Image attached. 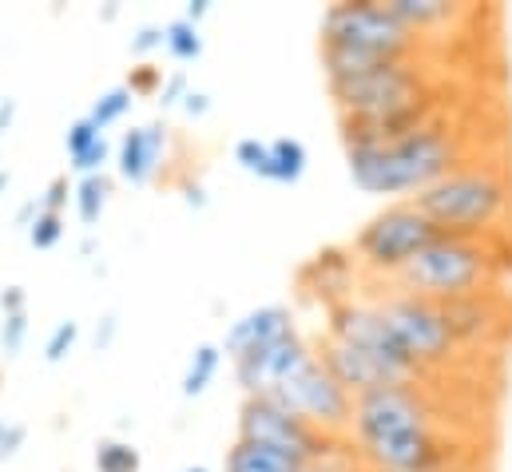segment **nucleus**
Segmentation results:
<instances>
[{"mask_svg": "<svg viewBox=\"0 0 512 472\" xmlns=\"http://www.w3.org/2000/svg\"><path fill=\"white\" fill-rule=\"evenodd\" d=\"M457 167H465L461 131H453L441 116L389 143H346V171L354 187L378 199H413Z\"/></svg>", "mask_w": 512, "mask_h": 472, "instance_id": "obj_1", "label": "nucleus"}, {"mask_svg": "<svg viewBox=\"0 0 512 472\" xmlns=\"http://www.w3.org/2000/svg\"><path fill=\"white\" fill-rule=\"evenodd\" d=\"M413 203L441 235L493 238L512 215V179L497 163H465Z\"/></svg>", "mask_w": 512, "mask_h": 472, "instance_id": "obj_2", "label": "nucleus"}, {"mask_svg": "<svg viewBox=\"0 0 512 472\" xmlns=\"http://www.w3.org/2000/svg\"><path fill=\"white\" fill-rule=\"evenodd\" d=\"M501 246H505L501 235H441L433 246H425L409 266H401L389 282H397V290H405V294H421V298H433V302L485 294L509 270V258H505Z\"/></svg>", "mask_w": 512, "mask_h": 472, "instance_id": "obj_3", "label": "nucleus"}, {"mask_svg": "<svg viewBox=\"0 0 512 472\" xmlns=\"http://www.w3.org/2000/svg\"><path fill=\"white\" fill-rule=\"evenodd\" d=\"M326 92L338 108V119H382L433 100L437 84H433L429 68L417 56H409V60L378 64L350 80H334V84H326Z\"/></svg>", "mask_w": 512, "mask_h": 472, "instance_id": "obj_4", "label": "nucleus"}, {"mask_svg": "<svg viewBox=\"0 0 512 472\" xmlns=\"http://www.w3.org/2000/svg\"><path fill=\"white\" fill-rule=\"evenodd\" d=\"M318 36L326 48L362 52L374 60H409L421 52V36L409 32L385 0H338L322 12Z\"/></svg>", "mask_w": 512, "mask_h": 472, "instance_id": "obj_5", "label": "nucleus"}, {"mask_svg": "<svg viewBox=\"0 0 512 472\" xmlns=\"http://www.w3.org/2000/svg\"><path fill=\"white\" fill-rule=\"evenodd\" d=\"M441 238V231L417 211L413 199L389 203L385 211H378L358 235H354V254L362 266H370L374 274L393 278L401 266H409L425 246H433Z\"/></svg>", "mask_w": 512, "mask_h": 472, "instance_id": "obj_6", "label": "nucleus"}, {"mask_svg": "<svg viewBox=\"0 0 512 472\" xmlns=\"http://www.w3.org/2000/svg\"><path fill=\"white\" fill-rule=\"evenodd\" d=\"M350 425H354V437H358L362 453L437 429L433 425V405H429L421 385H389V389H374V393L354 397V421Z\"/></svg>", "mask_w": 512, "mask_h": 472, "instance_id": "obj_7", "label": "nucleus"}, {"mask_svg": "<svg viewBox=\"0 0 512 472\" xmlns=\"http://www.w3.org/2000/svg\"><path fill=\"white\" fill-rule=\"evenodd\" d=\"M374 306L382 310L385 326L393 330L397 346L413 357L421 369L445 365L449 357L457 354V338L449 330V318H445L441 302L421 298V294H405V290H389Z\"/></svg>", "mask_w": 512, "mask_h": 472, "instance_id": "obj_8", "label": "nucleus"}, {"mask_svg": "<svg viewBox=\"0 0 512 472\" xmlns=\"http://www.w3.org/2000/svg\"><path fill=\"white\" fill-rule=\"evenodd\" d=\"M239 437L258 441V445H274L282 453H294L306 465H326V457L334 453V437L330 433H322L318 425H310L298 413L282 409L274 397H243V405H239Z\"/></svg>", "mask_w": 512, "mask_h": 472, "instance_id": "obj_9", "label": "nucleus"}, {"mask_svg": "<svg viewBox=\"0 0 512 472\" xmlns=\"http://www.w3.org/2000/svg\"><path fill=\"white\" fill-rule=\"evenodd\" d=\"M262 397H274L282 409L298 413L302 421L318 425L322 433H334V429H342V425L354 421V397H350V393L342 389V381L318 361V354L310 357L282 389L262 393Z\"/></svg>", "mask_w": 512, "mask_h": 472, "instance_id": "obj_10", "label": "nucleus"}, {"mask_svg": "<svg viewBox=\"0 0 512 472\" xmlns=\"http://www.w3.org/2000/svg\"><path fill=\"white\" fill-rule=\"evenodd\" d=\"M330 338H338V342H346V346H354V350H362V354L378 357L382 365H389L401 381H409V385H417L429 369H421L413 357L405 354L401 346H397V338H393V330L385 326L382 310L374 306V302H338V306H330V330H326Z\"/></svg>", "mask_w": 512, "mask_h": 472, "instance_id": "obj_11", "label": "nucleus"}, {"mask_svg": "<svg viewBox=\"0 0 512 472\" xmlns=\"http://www.w3.org/2000/svg\"><path fill=\"white\" fill-rule=\"evenodd\" d=\"M310 357H314V350L302 342L298 330H290V334H282V338H274L266 346H255L247 354L231 357V365H235V381L243 385V393L262 397V393L282 389Z\"/></svg>", "mask_w": 512, "mask_h": 472, "instance_id": "obj_12", "label": "nucleus"}, {"mask_svg": "<svg viewBox=\"0 0 512 472\" xmlns=\"http://www.w3.org/2000/svg\"><path fill=\"white\" fill-rule=\"evenodd\" d=\"M318 361L342 381V389L350 393V397H362V393H374V389H389V385H409V381H401L389 365H382L378 357L362 354V350H354V346H346V342H338V338H322L318 342Z\"/></svg>", "mask_w": 512, "mask_h": 472, "instance_id": "obj_13", "label": "nucleus"}, {"mask_svg": "<svg viewBox=\"0 0 512 472\" xmlns=\"http://www.w3.org/2000/svg\"><path fill=\"white\" fill-rule=\"evenodd\" d=\"M167 123L163 119H151V123H139L124 131L120 147H116V175L131 183V187H143L155 179L159 163H163V151H167Z\"/></svg>", "mask_w": 512, "mask_h": 472, "instance_id": "obj_14", "label": "nucleus"}, {"mask_svg": "<svg viewBox=\"0 0 512 472\" xmlns=\"http://www.w3.org/2000/svg\"><path fill=\"white\" fill-rule=\"evenodd\" d=\"M441 310L449 318V330H453L457 346H477V342H489L493 334L505 330V306L493 290L449 298V302H441Z\"/></svg>", "mask_w": 512, "mask_h": 472, "instance_id": "obj_15", "label": "nucleus"}, {"mask_svg": "<svg viewBox=\"0 0 512 472\" xmlns=\"http://www.w3.org/2000/svg\"><path fill=\"white\" fill-rule=\"evenodd\" d=\"M290 330H298V326H294V314H290L286 306L270 302V306H258L251 314H243L239 322H231L219 346H223L227 357H239V354H247V350H255V346H266V342L290 334Z\"/></svg>", "mask_w": 512, "mask_h": 472, "instance_id": "obj_16", "label": "nucleus"}, {"mask_svg": "<svg viewBox=\"0 0 512 472\" xmlns=\"http://www.w3.org/2000/svg\"><path fill=\"white\" fill-rule=\"evenodd\" d=\"M310 465L294 453H282L274 445H258V441H235L227 449V469L223 472H306Z\"/></svg>", "mask_w": 512, "mask_h": 472, "instance_id": "obj_17", "label": "nucleus"}, {"mask_svg": "<svg viewBox=\"0 0 512 472\" xmlns=\"http://www.w3.org/2000/svg\"><path fill=\"white\" fill-rule=\"evenodd\" d=\"M389 4V12L409 28V32H433V28H445V24H453L457 16H465V8L461 4H453V0H385Z\"/></svg>", "mask_w": 512, "mask_h": 472, "instance_id": "obj_18", "label": "nucleus"}, {"mask_svg": "<svg viewBox=\"0 0 512 472\" xmlns=\"http://www.w3.org/2000/svg\"><path fill=\"white\" fill-rule=\"evenodd\" d=\"M350 270H354V262L342 258L338 250H322V254L306 266V274H318L314 294H330L334 306H338V302H350Z\"/></svg>", "mask_w": 512, "mask_h": 472, "instance_id": "obj_19", "label": "nucleus"}, {"mask_svg": "<svg viewBox=\"0 0 512 472\" xmlns=\"http://www.w3.org/2000/svg\"><path fill=\"white\" fill-rule=\"evenodd\" d=\"M108 199H112V175H108V171L76 179L72 207H76V215H80V223H84V227H96V223H100V215H104Z\"/></svg>", "mask_w": 512, "mask_h": 472, "instance_id": "obj_20", "label": "nucleus"}, {"mask_svg": "<svg viewBox=\"0 0 512 472\" xmlns=\"http://www.w3.org/2000/svg\"><path fill=\"white\" fill-rule=\"evenodd\" d=\"M270 159H274L270 183H282V187L298 183V179L306 175V163H310V155H306V143H302V139H290V135H278V139H270Z\"/></svg>", "mask_w": 512, "mask_h": 472, "instance_id": "obj_21", "label": "nucleus"}, {"mask_svg": "<svg viewBox=\"0 0 512 472\" xmlns=\"http://www.w3.org/2000/svg\"><path fill=\"white\" fill-rule=\"evenodd\" d=\"M203 48H207V40H203V32H199L191 20L175 16V20H167V24H163V52H167L171 60L191 64V60H199V56H203Z\"/></svg>", "mask_w": 512, "mask_h": 472, "instance_id": "obj_22", "label": "nucleus"}, {"mask_svg": "<svg viewBox=\"0 0 512 472\" xmlns=\"http://www.w3.org/2000/svg\"><path fill=\"white\" fill-rule=\"evenodd\" d=\"M219 365H223V346H215V342L195 346V354L187 361V373H183V397H199L215 381Z\"/></svg>", "mask_w": 512, "mask_h": 472, "instance_id": "obj_23", "label": "nucleus"}, {"mask_svg": "<svg viewBox=\"0 0 512 472\" xmlns=\"http://www.w3.org/2000/svg\"><path fill=\"white\" fill-rule=\"evenodd\" d=\"M131 104H135V96H131L124 84H116V88H108V92L96 96V104L88 108V119L96 123V131H108V127H116L120 119L128 116Z\"/></svg>", "mask_w": 512, "mask_h": 472, "instance_id": "obj_24", "label": "nucleus"}, {"mask_svg": "<svg viewBox=\"0 0 512 472\" xmlns=\"http://www.w3.org/2000/svg\"><path fill=\"white\" fill-rule=\"evenodd\" d=\"M235 163H239L247 175H255V179H266V183H270V171H274L270 139H255V135L239 139V143H235Z\"/></svg>", "mask_w": 512, "mask_h": 472, "instance_id": "obj_25", "label": "nucleus"}, {"mask_svg": "<svg viewBox=\"0 0 512 472\" xmlns=\"http://www.w3.org/2000/svg\"><path fill=\"white\" fill-rule=\"evenodd\" d=\"M143 457L128 441H100L96 445V472H139Z\"/></svg>", "mask_w": 512, "mask_h": 472, "instance_id": "obj_26", "label": "nucleus"}, {"mask_svg": "<svg viewBox=\"0 0 512 472\" xmlns=\"http://www.w3.org/2000/svg\"><path fill=\"white\" fill-rule=\"evenodd\" d=\"M163 68H155L151 60H139L135 68L128 72V80H124V88H128L135 100H151V96H159L163 92Z\"/></svg>", "mask_w": 512, "mask_h": 472, "instance_id": "obj_27", "label": "nucleus"}, {"mask_svg": "<svg viewBox=\"0 0 512 472\" xmlns=\"http://www.w3.org/2000/svg\"><path fill=\"white\" fill-rule=\"evenodd\" d=\"M76 342H80V322H76V318L56 322V330H52L48 342H44V361H48V365H60L64 357L72 354Z\"/></svg>", "mask_w": 512, "mask_h": 472, "instance_id": "obj_28", "label": "nucleus"}, {"mask_svg": "<svg viewBox=\"0 0 512 472\" xmlns=\"http://www.w3.org/2000/svg\"><path fill=\"white\" fill-rule=\"evenodd\" d=\"M60 238H64V215H52V211L40 207L36 223L28 227V242H32L36 250H52Z\"/></svg>", "mask_w": 512, "mask_h": 472, "instance_id": "obj_29", "label": "nucleus"}, {"mask_svg": "<svg viewBox=\"0 0 512 472\" xmlns=\"http://www.w3.org/2000/svg\"><path fill=\"white\" fill-rule=\"evenodd\" d=\"M96 139H104V131H96V123L88 116L72 119L68 123V131H64V151H68V159H76V155H84Z\"/></svg>", "mask_w": 512, "mask_h": 472, "instance_id": "obj_30", "label": "nucleus"}, {"mask_svg": "<svg viewBox=\"0 0 512 472\" xmlns=\"http://www.w3.org/2000/svg\"><path fill=\"white\" fill-rule=\"evenodd\" d=\"M24 338H28V310L24 314H4V322H0V354L16 357Z\"/></svg>", "mask_w": 512, "mask_h": 472, "instance_id": "obj_31", "label": "nucleus"}, {"mask_svg": "<svg viewBox=\"0 0 512 472\" xmlns=\"http://www.w3.org/2000/svg\"><path fill=\"white\" fill-rule=\"evenodd\" d=\"M108 159H112V143H108V135H104V139H96V143H92L84 155H76L68 167H72V171L84 179V175H100V171L108 167Z\"/></svg>", "mask_w": 512, "mask_h": 472, "instance_id": "obj_32", "label": "nucleus"}, {"mask_svg": "<svg viewBox=\"0 0 512 472\" xmlns=\"http://www.w3.org/2000/svg\"><path fill=\"white\" fill-rule=\"evenodd\" d=\"M187 96H191V80H187V72H171V76L163 80V92H159L155 100H159L163 112H171V108H183Z\"/></svg>", "mask_w": 512, "mask_h": 472, "instance_id": "obj_33", "label": "nucleus"}, {"mask_svg": "<svg viewBox=\"0 0 512 472\" xmlns=\"http://www.w3.org/2000/svg\"><path fill=\"white\" fill-rule=\"evenodd\" d=\"M72 191H76V183H72L68 175H56V179L44 187V195H40V207H44V211H52V215H64V207H68Z\"/></svg>", "mask_w": 512, "mask_h": 472, "instance_id": "obj_34", "label": "nucleus"}, {"mask_svg": "<svg viewBox=\"0 0 512 472\" xmlns=\"http://www.w3.org/2000/svg\"><path fill=\"white\" fill-rule=\"evenodd\" d=\"M28 441V425L24 421H0V461H12Z\"/></svg>", "mask_w": 512, "mask_h": 472, "instance_id": "obj_35", "label": "nucleus"}, {"mask_svg": "<svg viewBox=\"0 0 512 472\" xmlns=\"http://www.w3.org/2000/svg\"><path fill=\"white\" fill-rule=\"evenodd\" d=\"M131 56H147L155 48H163V24H139L135 36L128 40Z\"/></svg>", "mask_w": 512, "mask_h": 472, "instance_id": "obj_36", "label": "nucleus"}, {"mask_svg": "<svg viewBox=\"0 0 512 472\" xmlns=\"http://www.w3.org/2000/svg\"><path fill=\"white\" fill-rule=\"evenodd\" d=\"M28 310V290L24 286H4L0 290V314H24Z\"/></svg>", "mask_w": 512, "mask_h": 472, "instance_id": "obj_37", "label": "nucleus"}, {"mask_svg": "<svg viewBox=\"0 0 512 472\" xmlns=\"http://www.w3.org/2000/svg\"><path fill=\"white\" fill-rule=\"evenodd\" d=\"M116 334H120V318L116 314H104L100 326H96V354H104L116 342Z\"/></svg>", "mask_w": 512, "mask_h": 472, "instance_id": "obj_38", "label": "nucleus"}, {"mask_svg": "<svg viewBox=\"0 0 512 472\" xmlns=\"http://www.w3.org/2000/svg\"><path fill=\"white\" fill-rule=\"evenodd\" d=\"M179 191H183L187 207H199V211L207 207V187H203L199 179H191V175H187V179H179Z\"/></svg>", "mask_w": 512, "mask_h": 472, "instance_id": "obj_39", "label": "nucleus"}, {"mask_svg": "<svg viewBox=\"0 0 512 472\" xmlns=\"http://www.w3.org/2000/svg\"><path fill=\"white\" fill-rule=\"evenodd\" d=\"M183 112H187L191 119L207 116V112H211V92H203V88H191V96L183 100Z\"/></svg>", "mask_w": 512, "mask_h": 472, "instance_id": "obj_40", "label": "nucleus"}, {"mask_svg": "<svg viewBox=\"0 0 512 472\" xmlns=\"http://www.w3.org/2000/svg\"><path fill=\"white\" fill-rule=\"evenodd\" d=\"M36 215H40V195H36V199H28V203H20V211H16V227L28 235V227L36 223Z\"/></svg>", "mask_w": 512, "mask_h": 472, "instance_id": "obj_41", "label": "nucleus"}, {"mask_svg": "<svg viewBox=\"0 0 512 472\" xmlns=\"http://www.w3.org/2000/svg\"><path fill=\"white\" fill-rule=\"evenodd\" d=\"M207 16H211V0H187L183 20H191V24L199 28V20H207Z\"/></svg>", "mask_w": 512, "mask_h": 472, "instance_id": "obj_42", "label": "nucleus"}, {"mask_svg": "<svg viewBox=\"0 0 512 472\" xmlns=\"http://www.w3.org/2000/svg\"><path fill=\"white\" fill-rule=\"evenodd\" d=\"M12 119H16V100H12V96H4V100H0V135L12 127Z\"/></svg>", "mask_w": 512, "mask_h": 472, "instance_id": "obj_43", "label": "nucleus"}, {"mask_svg": "<svg viewBox=\"0 0 512 472\" xmlns=\"http://www.w3.org/2000/svg\"><path fill=\"white\" fill-rule=\"evenodd\" d=\"M306 472H338V469H330V465H310Z\"/></svg>", "mask_w": 512, "mask_h": 472, "instance_id": "obj_44", "label": "nucleus"}, {"mask_svg": "<svg viewBox=\"0 0 512 472\" xmlns=\"http://www.w3.org/2000/svg\"><path fill=\"white\" fill-rule=\"evenodd\" d=\"M183 472H211L207 465H191V469H183Z\"/></svg>", "mask_w": 512, "mask_h": 472, "instance_id": "obj_45", "label": "nucleus"}, {"mask_svg": "<svg viewBox=\"0 0 512 472\" xmlns=\"http://www.w3.org/2000/svg\"><path fill=\"white\" fill-rule=\"evenodd\" d=\"M4 187H8V171H0V191H4Z\"/></svg>", "mask_w": 512, "mask_h": 472, "instance_id": "obj_46", "label": "nucleus"}, {"mask_svg": "<svg viewBox=\"0 0 512 472\" xmlns=\"http://www.w3.org/2000/svg\"><path fill=\"white\" fill-rule=\"evenodd\" d=\"M374 472H385V469H374Z\"/></svg>", "mask_w": 512, "mask_h": 472, "instance_id": "obj_47", "label": "nucleus"}]
</instances>
